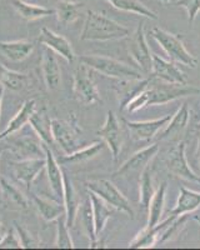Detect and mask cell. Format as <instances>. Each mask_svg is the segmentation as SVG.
I'll return each mask as SVG.
<instances>
[{"label":"cell","instance_id":"cell-9","mask_svg":"<svg viewBox=\"0 0 200 250\" xmlns=\"http://www.w3.org/2000/svg\"><path fill=\"white\" fill-rule=\"evenodd\" d=\"M98 135H100V138L108 145L109 150L112 153L113 162L117 163L118 159H119L120 153H121V149H123L124 133L121 124L118 120L114 111H108L105 123L101 126V129L98 130Z\"/></svg>","mask_w":200,"mask_h":250},{"label":"cell","instance_id":"cell-34","mask_svg":"<svg viewBox=\"0 0 200 250\" xmlns=\"http://www.w3.org/2000/svg\"><path fill=\"white\" fill-rule=\"evenodd\" d=\"M112 6H114L118 10L125 13H132V14L145 17L149 19L158 20L159 17L152 9H149L145 4H143L140 0H106Z\"/></svg>","mask_w":200,"mask_h":250},{"label":"cell","instance_id":"cell-46","mask_svg":"<svg viewBox=\"0 0 200 250\" xmlns=\"http://www.w3.org/2000/svg\"><path fill=\"white\" fill-rule=\"evenodd\" d=\"M194 220L195 222H198V224L200 225V216H194Z\"/></svg>","mask_w":200,"mask_h":250},{"label":"cell","instance_id":"cell-38","mask_svg":"<svg viewBox=\"0 0 200 250\" xmlns=\"http://www.w3.org/2000/svg\"><path fill=\"white\" fill-rule=\"evenodd\" d=\"M189 215L188 214H184V215L175 216L172 222L169 223L168 227L163 230V233L160 234L159 240H158V244H164V243H168L170 240H174L175 238L180 235V233L183 231V229L185 228L186 222H188Z\"/></svg>","mask_w":200,"mask_h":250},{"label":"cell","instance_id":"cell-45","mask_svg":"<svg viewBox=\"0 0 200 250\" xmlns=\"http://www.w3.org/2000/svg\"><path fill=\"white\" fill-rule=\"evenodd\" d=\"M3 235H4V234H3V224H1V222H0V238H1Z\"/></svg>","mask_w":200,"mask_h":250},{"label":"cell","instance_id":"cell-4","mask_svg":"<svg viewBox=\"0 0 200 250\" xmlns=\"http://www.w3.org/2000/svg\"><path fill=\"white\" fill-rule=\"evenodd\" d=\"M149 34L159 44L160 48L165 51V54L170 58V60L192 69L198 68V59L192 53H189L188 49L184 45L183 40L179 37L158 26L149 31Z\"/></svg>","mask_w":200,"mask_h":250},{"label":"cell","instance_id":"cell-29","mask_svg":"<svg viewBox=\"0 0 200 250\" xmlns=\"http://www.w3.org/2000/svg\"><path fill=\"white\" fill-rule=\"evenodd\" d=\"M104 146H105V143L104 142H94L93 144L85 146V148H79L78 150L73 151V153L65 154L64 156H61L59 159V164L77 165L88 162V160H92L98 154L103 151Z\"/></svg>","mask_w":200,"mask_h":250},{"label":"cell","instance_id":"cell-28","mask_svg":"<svg viewBox=\"0 0 200 250\" xmlns=\"http://www.w3.org/2000/svg\"><path fill=\"white\" fill-rule=\"evenodd\" d=\"M33 203L39 211L40 216L44 219V222H57V219L65 214V208L63 203L55 199H48L41 196L33 195Z\"/></svg>","mask_w":200,"mask_h":250},{"label":"cell","instance_id":"cell-2","mask_svg":"<svg viewBox=\"0 0 200 250\" xmlns=\"http://www.w3.org/2000/svg\"><path fill=\"white\" fill-rule=\"evenodd\" d=\"M130 30L103 13L89 10L86 12L80 40L84 42H109L128 38Z\"/></svg>","mask_w":200,"mask_h":250},{"label":"cell","instance_id":"cell-37","mask_svg":"<svg viewBox=\"0 0 200 250\" xmlns=\"http://www.w3.org/2000/svg\"><path fill=\"white\" fill-rule=\"evenodd\" d=\"M155 193L154 179H153V171L150 167H146L139 178V203L143 207V209L148 210L150 200Z\"/></svg>","mask_w":200,"mask_h":250},{"label":"cell","instance_id":"cell-43","mask_svg":"<svg viewBox=\"0 0 200 250\" xmlns=\"http://www.w3.org/2000/svg\"><path fill=\"white\" fill-rule=\"evenodd\" d=\"M197 135H198V142H197V150H195V158H197L198 167H199V170H200V126Z\"/></svg>","mask_w":200,"mask_h":250},{"label":"cell","instance_id":"cell-1","mask_svg":"<svg viewBox=\"0 0 200 250\" xmlns=\"http://www.w3.org/2000/svg\"><path fill=\"white\" fill-rule=\"evenodd\" d=\"M200 94V89L189 84H173V83H159L155 84L153 78L150 85L141 94H139L134 100L129 103L126 110L129 113H135L148 106L164 105L181 98L193 97Z\"/></svg>","mask_w":200,"mask_h":250},{"label":"cell","instance_id":"cell-11","mask_svg":"<svg viewBox=\"0 0 200 250\" xmlns=\"http://www.w3.org/2000/svg\"><path fill=\"white\" fill-rule=\"evenodd\" d=\"M9 150L18 160L34 159V158H45L44 143L40 140L37 134L34 135H20L13 140L9 145Z\"/></svg>","mask_w":200,"mask_h":250},{"label":"cell","instance_id":"cell-6","mask_svg":"<svg viewBox=\"0 0 200 250\" xmlns=\"http://www.w3.org/2000/svg\"><path fill=\"white\" fill-rule=\"evenodd\" d=\"M81 129L79 128L77 117L72 114L69 120L52 119V137L54 144H57L64 154H70L78 150L80 145Z\"/></svg>","mask_w":200,"mask_h":250},{"label":"cell","instance_id":"cell-49","mask_svg":"<svg viewBox=\"0 0 200 250\" xmlns=\"http://www.w3.org/2000/svg\"><path fill=\"white\" fill-rule=\"evenodd\" d=\"M24 1H29V0H24Z\"/></svg>","mask_w":200,"mask_h":250},{"label":"cell","instance_id":"cell-10","mask_svg":"<svg viewBox=\"0 0 200 250\" xmlns=\"http://www.w3.org/2000/svg\"><path fill=\"white\" fill-rule=\"evenodd\" d=\"M165 164L169 173L173 174L177 178L200 184V175L194 173L188 164L185 155V143L184 142H179L172 150L169 151Z\"/></svg>","mask_w":200,"mask_h":250},{"label":"cell","instance_id":"cell-17","mask_svg":"<svg viewBox=\"0 0 200 250\" xmlns=\"http://www.w3.org/2000/svg\"><path fill=\"white\" fill-rule=\"evenodd\" d=\"M39 43L43 44L46 48L52 49L54 53L60 55L68 62H73L75 60V53L72 43L63 35L57 34L48 28H41L39 34Z\"/></svg>","mask_w":200,"mask_h":250},{"label":"cell","instance_id":"cell-20","mask_svg":"<svg viewBox=\"0 0 200 250\" xmlns=\"http://www.w3.org/2000/svg\"><path fill=\"white\" fill-rule=\"evenodd\" d=\"M61 169H63V204L65 208V220L66 225L69 228H73L77 222L78 210L81 203H80L79 195L75 190L73 182L69 178L68 171L63 167Z\"/></svg>","mask_w":200,"mask_h":250},{"label":"cell","instance_id":"cell-36","mask_svg":"<svg viewBox=\"0 0 200 250\" xmlns=\"http://www.w3.org/2000/svg\"><path fill=\"white\" fill-rule=\"evenodd\" d=\"M80 219V224L83 225V229L85 231L86 236L90 240V247L95 248L98 244V236L95 235V229H94V218H93V210H92V202L90 199L85 200L81 203L78 210V215Z\"/></svg>","mask_w":200,"mask_h":250},{"label":"cell","instance_id":"cell-47","mask_svg":"<svg viewBox=\"0 0 200 250\" xmlns=\"http://www.w3.org/2000/svg\"><path fill=\"white\" fill-rule=\"evenodd\" d=\"M161 1H163V3H165V4L170 3V0H161Z\"/></svg>","mask_w":200,"mask_h":250},{"label":"cell","instance_id":"cell-32","mask_svg":"<svg viewBox=\"0 0 200 250\" xmlns=\"http://www.w3.org/2000/svg\"><path fill=\"white\" fill-rule=\"evenodd\" d=\"M12 5L20 15V18H23L26 21H34V20L55 14V9L29 4L28 1H24V0H12Z\"/></svg>","mask_w":200,"mask_h":250},{"label":"cell","instance_id":"cell-22","mask_svg":"<svg viewBox=\"0 0 200 250\" xmlns=\"http://www.w3.org/2000/svg\"><path fill=\"white\" fill-rule=\"evenodd\" d=\"M175 216L169 215L164 222L158 223L155 227H146L145 229H143V230L137 234V236L130 242L129 247L133 248V249H150V248L155 247V244H158L160 234L163 233L164 229L168 227L169 223L172 222Z\"/></svg>","mask_w":200,"mask_h":250},{"label":"cell","instance_id":"cell-25","mask_svg":"<svg viewBox=\"0 0 200 250\" xmlns=\"http://www.w3.org/2000/svg\"><path fill=\"white\" fill-rule=\"evenodd\" d=\"M29 124H30L33 131L37 134L44 144L49 145V146L54 144L52 137V119L49 118L45 108L35 110L29 119Z\"/></svg>","mask_w":200,"mask_h":250},{"label":"cell","instance_id":"cell-33","mask_svg":"<svg viewBox=\"0 0 200 250\" xmlns=\"http://www.w3.org/2000/svg\"><path fill=\"white\" fill-rule=\"evenodd\" d=\"M0 189H1L4 199H5L6 204L9 207L13 208V209H18V210H25V209H28V199L12 183H9L4 178H0Z\"/></svg>","mask_w":200,"mask_h":250},{"label":"cell","instance_id":"cell-42","mask_svg":"<svg viewBox=\"0 0 200 250\" xmlns=\"http://www.w3.org/2000/svg\"><path fill=\"white\" fill-rule=\"evenodd\" d=\"M14 225H15L14 229L17 230L18 236H19V239H20V243H21V247L33 248L35 244H37L34 236L32 235V233H30V231L26 230L25 228H23L21 225H19L17 222L14 223Z\"/></svg>","mask_w":200,"mask_h":250},{"label":"cell","instance_id":"cell-5","mask_svg":"<svg viewBox=\"0 0 200 250\" xmlns=\"http://www.w3.org/2000/svg\"><path fill=\"white\" fill-rule=\"evenodd\" d=\"M88 191L97 194L99 198L104 200L106 204H109L113 209L125 213L129 218L134 219V210L125 195L113 184V182L108 179H95L89 180L85 184Z\"/></svg>","mask_w":200,"mask_h":250},{"label":"cell","instance_id":"cell-24","mask_svg":"<svg viewBox=\"0 0 200 250\" xmlns=\"http://www.w3.org/2000/svg\"><path fill=\"white\" fill-rule=\"evenodd\" d=\"M34 44L28 40H14V42H0V54L10 62H23L32 54Z\"/></svg>","mask_w":200,"mask_h":250},{"label":"cell","instance_id":"cell-3","mask_svg":"<svg viewBox=\"0 0 200 250\" xmlns=\"http://www.w3.org/2000/svg\"><path fill=\"white\" fill-rule=\"evenodd\" d=\"M80 62L97 71L99 74L113 78L115 80H137L143 79L144 73L139 69L128 65L125 62H119L113 58L98 54H85L80 57Z\"/></svg>","mask_w":200,"mask_h":250},{"label":"cell","instance_id":"cell-21","mask_svg":"<svg viewBox=\"0 0 200 250\" xmlns=\"http://www.w3.org/2000/svg\"><path fill=\"white\" fill-rule=\"evenodd\" d=\"M190 120V110L186 103L181 104L180 108L173 114L168 124L165 125L164 130L159 135V140H168L174 139V138L179 137L180 134H183L184 130L186 129Z\"/></svg>","mask_w":200,"mask_h":250},{"label":"cell","instance_id":"cell-39","mask_svg":"<svg viewBox=\"0 0 200 250\" xmlns=\"http://www.w3.org/2000/svg\"><path fill=\"white\" fill-rule=\"evenodd\" d=\"M70 228L66 225L65 214L57 219V239H55V245L61 249H73L74 243H73L72 235L69 231Z\"/></svg>","mask_w":200,"mask_h":250},{"label":"cell","instance_id":"cell-44","mask_svg":"<svg viewBox=\"0 0 200 250\" xmlns=\"http://www.w3.org/2000/svg\"><path fill=\"white\" fill-rule=\"evenodd\" d=\"M3 97H4V86H0V117H1V104H3Z\"/></svg>","mask_w":200,"mask_h":250},{"label":"cell","instance_id":"cell-8","mask_svg":"<svg viewBox=\"0 0 200 250\" xmlns=\"http://www.w3.org/2000/svg\"><path fill=\"white\" fill-rule=\"evenodd\" d=\"M128 50L130 57L135 62L139 70H141L145 75L152 74L153 66V54L146 42L145 33H144V24H138L137 30L134 34L129 35Z\"/></svg>","mask_w":200,"mask_h":250},{"label":"cell","instance_id":"cell-15","mask_svg":"<svg viewBox=\"0 0 200 250\" xmlns=\"http://www.w3.org/2000/svg\"><path fill=\"white\" fill-rule=\"evenodd\" d=\"M159 151V145L157 143L148 145L145 148L140 149L137 153L133 154L125 163L120 165L119 169L115 171L114 176H125L133 173H141L155 158Z\"/></svg>","mask_w":200,"mask_h":250},{"label":"cell","instance_id":"cell-35","mask_svg":"<svg viewBox=\"0 0 200 250\" xmlns=\"http://www.w3.org/2000/svg\"><path fill=\"white\" fill-rule=\"evenodd\" d=\"M0 83L4 89L20 91L28 85V77L23 73H18V71L6 68L3 62H0Z\"/></svg>","mask_w":200,"mask_h":250},{"label":"cell","instance_id":"cell-48","mask_svg":"<svg viewBox=\"0 0 200 250\" xmlns=\"http://www.w3.org/2000/svg\"><path fill=\"white\" fill-rule=\"evenodd\" d=\"M4 150H5V148H1V149H0V155H1V153H3Z\"/></svg>","mask_w":200,"mask_h":250},{"label":"cell","instance_id":"cell-7","mask_svg":"<svg viewBox=\"0 0 200 250\" xmlns=\"http://www.w3.org/2000/svg\"><path fill=\"white\" fill-rule=\"evenodd\" d=\"M73 95L84 105H93L101 100L93 77V70L83 62L73 74Z\"/></svg>","mask_w":200,"mask_h":250},{"label":"cell","instance_id":"cell-26","mask_svg":"<svg viewBox=\"0 0 200 250\" xmlns=\"http://www.w3.org/2000/svg\"><path fill=\"white\" fill-rule=\"evenodd\" d=\"M200 208V193L190 190L188 188L181 187L179 190L177 204L174 209L169 211V215L180 216L184 214H190Z\"/></svg>","mask_w":200,"mask_h":250},{"label":"cell","instance_id":"cell-12","mask_svg":"<svg viewBox=\"0 0 200 250\" xmlns=\"http://www.w3.org/2000/svg\"><path fill=\"white\" fill-rule=\"evenodd\" d=\"M172 115L168 114L165 117H161L159 119L154 120H144V122H129L124 120L126 129L129 130L130 138L135 142H148L159 133L170 120Z\"/></svg>","mask_w":200,"mask_h":250},{"label":"cell","instance_id":"cell-18","mask_svg":"<svg viewBox=\"0 0 200 250\" xmlns=\"http://www.w3.org/2000/svg\"><path fill=\"white\" fill-rule=\"evenodd\" d=\"M44 150H45V169L48 174L49 187L52 189L54 199L63 203V169L60 167L59 162L55 159L49 145L44 144Z\"/></svg>","mask_w":200,"mask_h":250},{"label":"cell","instance_id":"cell-19","mask_svg":"<svg viewBox=\"0 0 200 250\" xmlns=\"http://www.w3.org/2000/svg\"><path fill=\"white\" fill-rule=\"evenodd\" d=\"M40 68H41V74H43L46 88L49 90H55L59 88L60 82H61V70H60L59 62L54 51L46 46H44L43 49Z\"/></svg>","mask_w":200,"mask_h":250},{"label":"cell","instance_id":"cell-27","mask_svg":"<svg viewBox=\"0 0 200 250\" xmlns=\"http://www.w3.org/2000/svg\"><path fill=\"white\" fill-rule=\"evenodd\" d=\"M89 199L92 202V210H93V218H94V229L95 235L99 238L100 234L103 233L105 229V225L110 216L113 215V209L106 204L101 198L97 195V194L89 191Z\"/></svg>","mask_w":200,"mask_h":250},{"label":"cell","instance_id":"cell-16","mask_svg":"<svg viewBox=\"0 0 200 250\" xmlns=\"http://www.w3.org/2000/svg\"><path fill=\"white\" fill-rule=\"evenodd\" d=\"M13 174L18 182L23 183L29 190L40 173L45 169V158H34L12 162Z\"/></svg>","mask_w":200,"mask_h":250},{"label":"cell","instance_id":"cell-31","mask_svg":"<svg viewBox=\"0 0 200 250\" xmlns=\"http://www.w3.org/2000/svg\"><path fill=\"white\" fill-rule=\"evenodd\" d=\"M165 195H166V183L163 182L159 185L154 195H153L150 204L148 208V224L146 227L153 228L160 223L161 216L164 213V207H165Z\"/></svg>","mask_w":200,"mask_h":250},{"label":"cell","instance_id":"cell-13","mask_svg":"<svg viewBox=\"0 0 200 250\" xmlns=\"http://www.w3.org/2000/svg\"><path fill=\"white\" fill-rule=\"evenodd\" d=\"M153 77L143 78V79L137 80H118L112 86L113 90L115 91L120 105V111L125 110L128 104L132 100H134L139 94L143 93L152 83Z\"/></svg>","mask_w":200,"mask_h":250},{"label":"cell","instance_id":"cell-14","mask_svg":"<svg viewBox=\"0 0 200 250\" xmlns=\"http://www.w3.org/2000/svg\"><path fill=\"white\" fill-rule=\"evenodd\" d=\"M152 77L157 80H161L165 83L173 84H188V78L177 62L173 60H164L159 55L153 54V66Z\"/></svg>","mask_w":200,"mask_h":250},{"label":"cell","instance_id":"cell-23","mask_svg":"<svg viewBox=\"0 0 200 250\" xmlns=\"http://www.w3.org/2000/svg\"><path fill=\"white\" fill-rule=\"evenodd\" d=\"M35 110H37V102L34 99L26 100L23 106L20 108V110L15 114L14 118L8 123L3 133L0 134V142L19 131L20 129H23L25 124L29 123V119H30V117H32Z\"/></svg>","mask_w":200,"mask_h":250},{"label":"cell","instance_id":"cell-41","mask_svg":"<svg viewBox=\"0 0 200 250\" xmlns=\"http://www.w3.org/2000/svg\"><path fill=\"white\" fill-rule=\"evenodd\" d=\"M0 248H6V249H9V248H17V249L18 248H23L15 229L9 230L8 233L4 234V235L0 238Z\"/></svg>","mask_w":200,"mask_h":250},{"label":"cell","instance_id":"cell-30","mask_svg":"<svg viewBox=\"0 0 200 250\" xmlns=\"http://www.w3.org/2000/svg\"><path fill=\"white\" fill-rule=\"evenodd\" d=\"M83 8L84 3L72 1V0H60L57 3V8H55L58 21L64 26L74 24L79 20Z\"/></svg>","mask_w":200,"mask_h":250},{"label":"cell","instance_id":"cell-40","mask_svg":"<svg viewBox=\"0 0 200 250\" xmlns=\"http://www.w3.org/2000/svg\"><path fill=\"white\" fill-rule=\"evenodd\" d=\"M175 5L185 9L189 23H194V20L200 13V0H177Z\"/></svg>","mask_w":200,"mask_h":250}]
</instances>
